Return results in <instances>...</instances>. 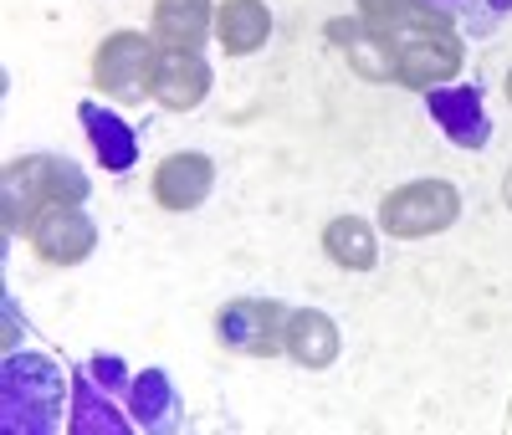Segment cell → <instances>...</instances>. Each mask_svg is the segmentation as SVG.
<instances>
[{
  "mask_svg": "<svg viewBox=\"0 0 512 435\" xmlns=\"http://www.w3.org/2000/svg\"><path fill=\"white\" fill-rule=\"evenodd\" d=\"M72 410V379L52 354L31 348H6L0 359V425L11 435H52L62 430Z\"/></svg>",
  "mask_w": 512,
  "mask_h": 435,
  "instance_id": "cell-1",
  "label": "cell"
},
{
  "mask_svg": "<svg viewBox=\"0 0 512 435\" xmlns=\"http://www.w3.org/2000/svg\"><path fill=\"white\" fill-rule=\"evenodd\" d=\"M93 180L67 154H21L0 174V226L6 236H26L47 205H88Z\"/></svg>",
  "mask_w": 512,
  "mask_h": 435,
  "instance_id": "cell-2",
  "label": "cell"
},
{
  "mask_svg": "<svg viewBox=\"0 0 512 435\" xmlns=\"http://www.w3.org/2000/svg\"><path fill=\"white\" fill-rule=\"evenodd\" d=\"M128 389H134V369L118 354H93L82 369H72V410L67 430L72 435H134V415H128Z\"/></svg>",
  "mask_w": 512,
  "mask_h": 435,
  "instance_id": "cell-3",
  "label": "cell"
},
{
  "mask_svg": "<svg viewBox=\"0 0 512 435\" xmlns=\"http://www.w3.org/2000/svg\"><path fill=\"white\" fill-rule=\"evenodd\" d=\"M395 57V82L410 87V93H431V87L456 82L466 47L456 21H431V26H405V31H384L379 36Z\"/></svg>",
  "mask_w": 512,
  "mask_h": 435,
  "instance_id": "cell-4",
  "label": "cell"
},
{
  "mask_svg": "<svg viewBox=\"0 0 512 435\" xmlns=\"http://www.w3.org/2000/svg\"><path fill=\"white\" fill-rule=\"evenodd\" d=\"M461 221V190L451 180H410L379 200V231L390 241H425Z\"/></svg>",
  "mask_w": 512,
  "mask_h": 435,
  "instance_id": "cell-5",
  "label": "cell"
},
{
  "mask_svg": "<svg viewBox=\"0 0 512 435\" xmlns=\"http://www.w3.org/2000/svg\"><path fill=\"white\" fill-rule=\"evenodd\" d=\"M154 77H159V41L144 31H108L93 52V87L103 98L134 108L154 98Z\"/></svg>",
  "mask_w": 512,
  "mask_h": 435,
  "instance_id": "cell-6",
  "label": "cell"
},
{
  "mask_svg": "<svg viewBox=\"0 0 512 435\" xmlns=\"http://www.w3.org/2000/svg\"><path fill=\"white\" fill-rule=\"evenodd\" d=\"M287 302L277 297H231L216 313V338L221 348L241 359H277L282 354V333H287Z\"/></svg>",
  "mask_w": 512,
  "mask_h": 435,
  "instance_id": "cell-7",
  "label": "cell"
},
{
  "mask_svg": "<svg viewBox=\"0 0 512 435\" xmlns=\"http://www.w3.org/2000/svg\"><path fill=\"white\" fill-rule=\"evenodd\" d=\"M26 241L47 267H82L98 251V221L82 205H47L26 226Z\"/></svg>",
  "mask_w": 512,
  "mask_h": 435,
  "instance_id": "cell-8",
  "label": "cell"
},
{
  "mask_svg": "<svg viewBox=\"0 0 512 435\" xmlns=\"http://www.w3.org/2000/svg\"><path fill=\"white\" fill-rule=\"evenodd\" d=\"M425 113L436 118V128L456 144V149H487L492 144V118H487V98L477 82H446L425 93Z\"/></svg>",
  "mask_w": 512,
  "mask_h": 435,
  "instance_id": "cell-9",
  "label": "cell"
},
{
  "mask_svg": "<svg viewBox=\"0 0 512 435\" xmlns=\"http://www.w3.org/2000/svg\"><path fill=\"white\" fill-rule=\"evenodd\" d=\"M210 190H216V159H210V154L180 149V154H164L159 169H154V200L169 215L200 210L210 200Z\"/></svg>",
  "mask_w": 512,
  "mask_h": 435,
  "instance_id": "cell-10",
  "label": "cell"
},
{
  "mask_svg": "<svg viewBox=\"0 0 512 435\" xmlns=\"http://www.w3.org/2000/svg\"><path fill=\"white\" fill-rule=\"evenodd\" d=\"M282 354L297 364V369H333L338 354H344V333L338 323L323 313V308H292L287 313V333H282Z\"/></svg>",
  "mask_w": 512,
  "mask_h": 435,
  "instance_id": "cell-11",
  "label": "cell"
},
{
  "mask_svg": "<svg viewBox=\"0 0 512 435\" xmlns=\"http://www.w3.org/2000/svg\"><path fill=\"white\" fill-rule=\"evenodd\" d=\"M210 87H216V72H210L205 52H159V77H154V103L169 113H195Z\"/></svg>",
  "mask_w": 512,
  "mask_h": 435,
  "instance_id": "cell-12",
  "label": "cell"
},
{
  "mask_svg": "<svg viewBox=\"0 0 512 435\" xmlns=\"http://www.w3.org/2000/svg\"><path fill=\"white\" fill-rule=\"evenodd\" d=\"M77 123L88 128V144H93V154H98V164L108 174H128V169L139 164V154H144L139 128L128 123V118H118L113 108H103L98 98L77 103Z\"/></svg>",
  "mask_w": 512,
  "mask_h": 435,
  "instance_id": "cell-13",
  "label": "cell"
},
{
  "mask_svg": "<svg viewBox=\"0 0 512 435\" xmlns=\"http://www.w3.org/2000/svg\"><path fill=\"white\" fill-rule=\"evenodd\" d=\"M149 36L159 52H200L216 36V0H154Z\"/></svg>",
  "mask_w": 512,
  "mask_h": 435,
  "instance_id": "cell-14",
  "label": "cell"
},
{
  "mask_svg": "<svg viewBox=\"0 0 512 435\" xmlns=\"http://www.w3.org/2000/svg\"><path fill=\"white\" fill-rule=\"evenodd\" d=\"M128 415L144 435H164V430H180V389L164 369H134V389H128Z\"/></svg>",
  "mask_w": 512,
  "mask_h": 435,
  "instance_id": "cell-15",
  "label": "cell"
},
{
  "mask_svg": "<svg viewBox=\"0 0 512 435\" xmlns=\"http://www.w3.org/2000/svg\"><path fill=\"white\" fill-rule=\"evenodd\" d=\"M216 41L226 57H256L272 41L267 0H221L216 6Z\"/></svg>",
  "mask_w": 512,
  "mask_h": 435,
  "instance_id": "cell-16",
  "label": "cell"
},
{
  "mask_svg": "<svg viewBox=\"0 0 512 435\" xmlns=\"http://www.w3.org/2000/svg\"><path fill=\"white\" fill-rule=\"evenodd\" d=\"M328 41H338V47H344L349 67H354L364 82H395V57H390V47H384V41L364 26L359 11L328 21Z\"/></svg>",
  "mask_w": 512,
  "mask_h": 435,
  "instance_id": "cell-17",
  "label": "cell"
},
{
  "mask_svg": "<svg viewBox=\"0 0 512 435\" xmlns=\"http://www.w3.org/2000/svg\"><path fill=\"white\" fill-rule=\"evenodd\" d=\"M323 256L338 272H374L379 267V236L364 215H333L323 226Z\"/></svg>",
  "mask_w": 512,
  "mask_h": 435,
  "instance_id": "cell-18",
  "label": "cell"
},
{
  "mask_svg": "<svg viewBox=\"0 0 512 435\" xmlns=\"http://www.w3.org/2000/svg\"><path fill=\"white\" fill-rule=\"evenodd\" d=\"M354 6H359V16H364V26H369L374 36H384V31H405V26L451 21L446 11L425 6V0H354Z\"/></svg>",
  "mask_w": 512,
  "mask_h": 435,
  "instance_id": "cell-19",
  "label": "cell"
},
{
  "mask_svg": "<svg viewBox=\"0 0 512 435\" xmlns=\"http://www.w3.org/2000/svg\"><path fill=\"white\" fill-rule=\"evenodd\" d=\"M507 16H512V0H461V6H456V26L472 31V36L497 31Z\"/></svg>",
  "mask_w": 512,
  "mask_h": 435,
  "instance_id": "cell-20",
  "label": "cell"
},
{
  "mask_svg": "<svg viewBox=\"0 0 512 435\" xmlns=\"http://www.w3.org/2000/svg\"><path fill=\"white\" fill-rule=\"evenodd\" d=\"M425 6H436V11H446V16L456 21V6H461V0H425Z\"/></svg>",
  "mask_w": 512,
  "mask_h": 435,
  "instance_id": "cell-21",
  "label": "cell"
},
{
  "mask_svg": "<svg viewBox=\"0 0 512 435\" xmlns=\"http://www.w3.org/2000/svg\"><path fill=\"white\" fill-rule=\"evenodd\" d=\"M502 205H507V210H512V169H507V174H502Z\"/></svg>",
  "mask_w": 512,
  "mask_h": 435,
  "instance_id": "cell-22",
  "label": "cell"
},
{
  "mask_svg": "<svg viewBox=\"0 0 512 435\" xmlns=\"http://www.w3.org/2000/svg\"><path fill=\"white\" fill-rule=\"evenodd\" d=\"M507 103H512V67H507Z\"/></svg>",
  "mask_w": 512,
  "mask_h": 435,
  "instance_id": "cell-23",
  "label": "cell"
},
{
  "mask_svg": "<svg viewBox=\"0 0 512 435\" xmlns=\"http://www.w3.org/2000/svg\"><path fill=\"white\" fill-rule=\"evenodd\" d=\"M507 430H512V400H507Z\"/></svg>",
  "mask_w": 512,
  "mask_h": 435,
  "instance_id": "cell-24",
  "label": "cell"
}]
</instances>
